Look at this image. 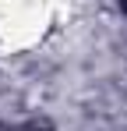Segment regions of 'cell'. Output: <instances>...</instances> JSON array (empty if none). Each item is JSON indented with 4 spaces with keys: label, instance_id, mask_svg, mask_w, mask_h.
<instances>
[{
    "label": "cell",
    "instance_id": "1",
    "mask_svg": "<svg viewBox=\"0 0 127 131\" xmlns=\"http://www.w3.org/2000/svg\"><path fill=\"white\" fill-rule=\"evenodd\" d=\"M18 131H39V128H18Z\"/></svg>",
    "mask_w": 127,
    "mask_h": 131
}]
</instances>
